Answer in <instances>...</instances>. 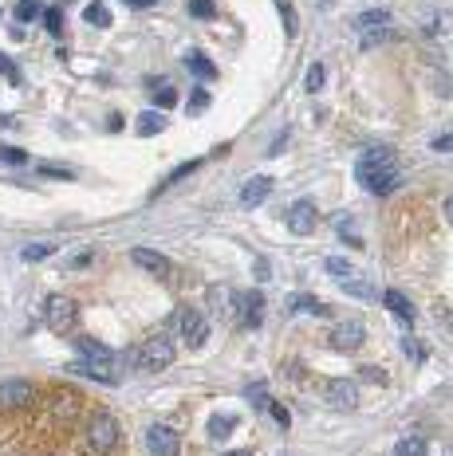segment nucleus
<instances>
[{"instance_id":"11","label":"nucleus","mask_w":453,"mask_h":456,"mask_svg":"<svg viewBox=\"0 0 453 456\" xmlns=\"http://www.w3.org/2000/svg\"><path fill=\"white\" fill-rule=\"evenodd\" d=\"M315 224H320V213H315L312 201H296V205L288 208V228H292V232L308 236V232H315Z\"/></svg>"},{"instance_id":"44","label":"nucleus","mask_w":453,"mask_h":456,"mask_svg":"<svg viewBox=\"0 0 453 456\" xmlns=\"http://www.w3.org/2000/svg\"><path fill=\"white\" fill-rule=\"evenodd\" d=\"M44 177H71V169H63V166H44Z\"/></svg>"},{"instance_id":"29","label":"nucleus","mask_w":453,"mask_h":456,"mask_svg":"<svg viewBox=\"0 0 453 456\" xmlns=\"http://www.w3.org/2000/svg\"><path fill=\"white\" fill-rule=\"evenodd\" d=\"M402 350L410 362H426V342H418V338H402Z\"/></svg>"},{"instance_id":"25","label":"nucleus","mask_w":453,"mask_h":456,"mask_svg":"<svg viewBox=\"0 0 453 456\" xmlns=\"http://www.w3.org/2000/svg\"><path fill=\"white\" fill-rule=\"evenodd\" d=\"M158 130H162V114H158V110H150V114H138V134H142V138H154Z\"/></svg>"},{"instance_id":"48","label":"nucleus","mask_w":453,"mask_h":456,"mask_svg":"<svg viewBox=\"0 0 453 456\" xmlns=\"http://www.w3.org/2000/svg\"><path fill=\"white\" fill-rule=\"evenodd\" d=\"M225 456H252V452H244V448H241V452H225Z\"/></svg>"},{"instance_id":"47","label":"nucleus","mask_w":453,"mask_h":456,"mask_svg":"<svg viewBox=\"0 0 453 456\" xmlns=\"http://www.w3.org/2000/svg\"><path fill=\"white\" fill-rule=\"evenodd\" d=\"M445 217H449V220H453V197H449V201H445Z\"/></svg>"},{"instance_id":"13","label":"nucleus","mask_w":453,"mask_h":456,"mask_svg":"<svg viewBox=\"0 0 453 456\" xmlns=\"http://www.w3.org/2000/svg\"><path fill=\"white\" fill-rule=\"evenodd\" d=\"M131 260L138 264V268H146L150 276H170V260L162 256V252H154V248H134Z\"/></svg>"},{"instance_id":"10","label":"nucleus","mask_w":453,"mask_h":456,"mask_svg":"<svg viewBox=\"0 0 453 456\" xmlns=\"http://www.w3.org/2000/svg\"><path fill=\"white\" fill-rule=\"evenodd\" d=\"M146 448H150V456H178L181 445L170 425H150L146 429Z\"/></svg>"},{"instance_id":"36","label":"nucleus","mask_w":453,"mask_h":456,"mask_svg":"<svg viewBox=\"0 0 453 456\" xmlns=\"http://www.w3.org/2000/svg\"><path fill=\"white\" fill-rule=\"evenodd\" d=\"M205 107H209V90H202V87H197V90L190 95V114H202Z\"/></svg>"},{"instance_id":"26","label":"nucleus","mask_w":453,"mask_h":456,"mask_svg":"<svg viewBox=\"0 0 453 456\" xmlns=\"http://www.w3.org/2000/svg\"><path fill=\"white\" fill-rule=\"evenodd\" d=\"M335 228H339V236L347 240L351 248H362V236H359V232H355V228H351V217H339V220H335Z\"/></svg>"},{"instance_id":"24","label":"nucleus","mask_w":453,"mask_h":456,"mask_svg":"<svg viewBox=\"0 0 453 456\" xmlns=\"http://www.w3.org/2000/svg\"><path fill=\"white\" fill-rule=\"evenodd\" d=\"M323 79H327L323 63H312V67H308V75H303V90H308V95H315V90L323 87Z\"/></svg>"},{"instance_id":"35","label":"nucleus","mask_w":453,"mask_h":456,"mask_svg":"<svg viewBox=\"0 0 453 456\" xmlns=\"http://www.w3.org/2000/svg\"><path fill=\"white\" fill-rule=\"evenodd\" d=\"M359 377H367V382H374V386H386V382H390L386 370H379V366H359Z\"/></svg>"},{"instance_id":"12","label":"nucleus","mask_w":453,"mask_h":456,"mask_svg":"<svg viewBox=\"0 0 453 456\" xmlns=\"http://www.w3.org/2000/svg\"><path fill=\"white\" fill-rule=\"evenodd\" d=\"M67 374H75V377H95V382H107V386H114L119 382V374H114V366L111 362H71L67 366Z\"/></svg>"},{"instance_id":"49","label":"nucleus","mask_w":453,"mask_h":456,"mask_svg":"<svg viewBox=\"0 0 453 456\" xmlns=\"http://www.w3.org/2000/svg\"><path fill=\"white\" fill-rule=\"evenodd\" d=\"M445 456H453V445H449V448H445Z\"/></svg>"},{"instance_id":"5","label":"nucleus","mask_w":453,"mask_h":456,"mask_svg":"<svg viewBox=\"0 0 453 456\" xmlns=\"http://www.w3.org/2000/svg\"><path fill=\"white\" fill-rule=\"evenodd\" d=\"M178 327H181L185 347H193V350L205 347V338H209V323H205V315L197 307H181L178 311Z\"/></svg>"},{"instance_id":"19","label":"nucleus","mask_w":453,"mask_h":456,"mask_svg":"<svg viewBox=\"0 0 453 456\" xmlns=\"http://www.w3.org/2000/svg\"><path fill=\"white\" fill-rule=\"evenodd\" d=\"M386 24H390V12L374 8V12H362L359 20H355V28H359V32H374V28H386Z\"/></svg>"},{"instance_id":"28","label":"nucleus","mask_w":453,"mask_h":456,"mask_svg":"<svg viewBox=\"0 0 453 456\" xmlns=\"http://www.w3.org/2000/svg\"><path fill=\"white\" fill-rule=\"evenodd\" d=\"M0 75H4V79H8L12 87H20V67H16V63H12L8 55H4V51H0Z\"/></svg>"},{"instance_id":"43","label":"nucleus","mask_w":453,"mask_h":456,"mask_svg":"<svg viewBox=\"0 0 453 456\" xmlns=\"http://www.w3.org/2000/svg\"><path fill=\"white\" fill-rule=\"evenodd\" d=\"M433 149H438V154H449V149H453V134H442V138H433Z\"/></svg>"},{"instance_id":"3","label":"nucleus","mask_w":453,"mask_h":456,"mask_svg":"<svg viewBox=\"0 0 453 456\" xmlns=\"http://www.w3.org/2000/svg\"><path fill=\"white\" fill-rule=\"evenodd\" d=\"M173 362V338L170 335H154L150 342H142L134 350V370H146V374H158Z\"/></svg>"},{"instance_id":"8","label":"nucleus","mask_w":453,"mask_h":456,"mask_svg":"<svg viewBox=\"0 0 453 456\" xmlns=\"http://www.w3.org/2000/svg\"><path fill=\"white\" fill-rule=\"evenodd\" d=\"M40 389L24 382V377H12V382H0V409H24Z\"/></svg>"},{"instance_id":"17","label":"nucleus","mask_w":453,"mask_h":456,"mask_svg":"<svg viewBox=\"0 0 453 456\" xmlns=\"http://www.w3.org/2000/svg\"><path fill=\"white\" fill-rule=\"evenodd\" d=\"M75 347H79V354L87 358V362H111V358H114L111 350H107V347L99 342V338H91V335H83L79 342H75Z\"/></svg>"},{"instance_id":"22","label":"nucleus","mask_w":453,"mask_h":456,"mask_svg":"<svg viewBox=\"0 0 453 456\" xmlns=\"http://www.w3.org/2000/svg\"><path fill=\"white\" fill-rule=\"evenodd\" d=\"M83 20H87L91 28H111V12L103 8V4H87V12H83Z\"/></svg>"},{"instance_id":"6","label":"nucleus","mask_w":453,"mask_h":456,"mask_svg":"<svg viewBox=\"0 0 453 456\" xmlns=\"http://www.w3.org/2000/svg\"><path fill=\"white\" fill-rule=\"evenodd\" d=\"M362 338H367V330H362L359 318H343V323H335V327H331L327 342H331V350H339V354H351V350L362 347Z\"/></svg>"},{"instance_id":"18","label":"nucleus","mask_w":453,"mask_h":456,"mask_svg":"<svg viewBox=\"0 0 453 456\" xmlns=\"http://www.w3.org/2000/svg\"><path fill=\"white\" fill-rule=\"evenodd\" d=\"M232 429H237V417H232V413H213L209 417V436H213V441H225Z\"/></svg>"},{"instance_id":"16","label":"nucleus","mask_w":453,"mask_h":456,"mask_svg":"<svg viewBox=\"0 0 453 456\" xmlns=\"http://www.w3.org/2000/svg\"><path fill=\"white\" fill-rule=\"evenodd\" d=\"M383 303H386V311H394V318H398L402 327H410V323H414V303L402 295V291H386Z\"/></svg>"},{"instance_id":"21","label":"nucleus","mask_w":453,"mask_h":456,"mask_svg":"<svg viewBox=\"0 0 453 456\" xmlns=\"http://www.w3.org/2000/svg\"><path fill=\"white\" fill-rule=\"evenodd\" d=\"M288 311H312V315H327L323 303H315L312 295H288Z\"/></svg>"},{"instance_id":"38","label":"nucleus","mask_w":453,"mask_h":456,"mask_svg":"<svg viewBox=\"0 0 453 456\" xmlns=\"http://www.w3.org/2000/svg\"><path fill=\"white\" fill-rule=\"evenodd\" d=\"M327 271H331V276H339V279H347V276H351V264H347V260H339V256H331V260H327Z\"/></svg>"},{"instance_id":"1","label":"nucleus","mask_w":453,"mask_h":456,"mask_svg":"<svg viewBox=\"0 0 453 456\" xmlns=\"http://www.w3.org/2000/svg\"><path fill=\"white\" fill-rule=\"evenodd\" d=\"M355 177H359V185L367 189V193H379V197H383V193H390V189L398 185V161H394V154L386 146H371L359 158Z\"/></svg>"},{"instance_id":"31","label":"nucleus","mask_w":453,"mask_h":456,"mask_svg":"<svg viewBox=\"0 0 453 456\" xmlns=\"http://www.w3.org/2000/svg\"><path fill=\"white\" fill-rule=\"evenodd\" d=\"M16 16L20 20H36L40 16V0H16Z\"/></svg>"},{"instance_id":"33","label":"nucleus","mask_w":453,"mask_h":456,"mask_svg":"<svg viewBox=\"0 0 453 456\" xmlns=\"http://www.w3.org/2000/svg\"><path fill=\"white\" fill-rule=\"evenodd\" d=\"M343 291H347V295H359V299H371V288H367V283H362V279H343Z\"/></svg>"},{"instance_id":"15","label":"nucleus","mask_w":453,"mask_h":456,"mask_svg":"<svg viewBox=\"0 0 453 456\" xmlns=\"http://www.w3.org/2000/svg\"><path fill=\"white\" fill-rule=\"evenodd\" d=\"M150 102H154V110H173L178 107V90H173V83L150 79Z\"/></svg>"},{"instance_id":"40","label":"nucleus","mask_w":453,"mask_h":456,"mask_svg":"<svg viewBox=\"0 0 453 456\" xmlns=\"http://www.w3.org/2000/svg\"><path fill=\"white\" fill-rule=\"evenodd\" d=\"M249 401H252V405H261V409H268L272 397H268V389H264V386H249Z\"/></svg>"},{"instance_id":"4","label":"nucleus","mask_w":453,"mask_h":456,"mask_svg":"<svg viewBox=\"0 0 453 456\" xmlns=\"http://www.w3.org/2000/svg\"><path fill=\"white\" fill-rule=\"evenodd\" d=\"M229 311H232V318L241 323V327H261L264 323V295L261 291H244V295H232L229 299Z\"/></svg>"},{"instance_id":"34","label":"nucleus","mask_w":453,"mask_h":456,"mask_svg":"<svg viewBox=\"0 0 453 456\" xmlns=\"http://www.w3.org/2000/svg\"><path fill=\"white\" fill-rule=\"evenodd\" d=\"M190 12H193V16H202V20H213V16H217L213 0H190Z\"/></svg>"},{"instance_id":"7","label":"nucleus","mask_w":453,"mask_h":456,"mask_svg":"<svg viewBox=\"0 0 453 456\" xmlns=\"http://www.w3.org/2000/svg\"><path fill=\"white\" fill-rule=\"evenodd\" d=\"M44 318H48V327L55 330V335H63V330L71 327V318H75V303H71L67 295H48V303H44Z\"/></svg>"},{"instance_id":"37","label":"nucleus","mask_w":453,"mask_h":456,"mask_svg":"<svg viewBox=\"0 0 453 456\" xmlns=\"http://www.w3.org/2000/svg\"><path fill=\"white\" fill-rule=\"evenodd\" d=\"M197 166H202V158H193V161H185V166H178V169L170 173V181H166V185H178V181H181V177H190Z\"/></svg>"},{"instance_id":"2","label":"nucleus","mask_w":453,"mask_h":456,"mask_svg":"<svg viewBox=\"0 0 453 456\" xmlns=\"http://www.w3.org/2000/svg\"><path fill=\"white\" fill-rule=\"evenodd\" d=\"M83 441L95 456H111L119 448L122 433H119V421H114L107 409H91L87 421H83Z\"/></svg>"},{"instance_id":"20","label":"nucleus","mask_w":453,"mask_h":456,"mask_svg":"<svg viewBox=\"0 0 453 456\" xmlns=\"http://www.w3.org/2000/svg\"><path fill=\"white\" fill-rule=\"evenodd\" d=\"M185 67H190L193 75H202V79H213V75H217V67H213L209 55H202V51H190V55H185Z\"/></svg>"},{"instance_id":"42","label":"nucleus","mask_w":453,"mask_h":456,"mask_svg":"<svg viewBox=\"0 0 453 456\" xmlns=\"http://www.w3.org/2000/svg\"><path fill=\"white\" fill-rule=\"evenodd\" d=\"M252 276H256V279H261V283H264V279L272 276V268H268V260H256V264H252Z\"/></svg>"},{"instance_id":"27","label":"nucleus","mask_w":453,"mask_h":456,"mask_svg":"<svg viewBox=\"0 0 453 456\" xmlns=\"http://www.w3.org/2000/svg\"><path fill=\"white\" fill-rule=\"evenodd\" d=\"M276 8H280V20H284V32H288V36H296V28H300V20H296V12H292V4H288V0H276Z\"/></svg>"},{"instance_id":"32","label":"nucleus","mask_w":453,"mask_h":456,"mask_svg":"<svg viewBox=\"0 0 453 456\" xmlns=\"http://www.w3.org/2000/svg\"><path fill=\"white\" fill-rule=\"evenodd\" d=\"M51 256V244H28V248H24V260H28V264H40V260H48Z\"/></svg>"},{"instance_id":"30","label":"nucleus","mask_w":453,"mask_h":456,"mask_svg":"<svg viewBox=\"0 0 453 456\" xmlns=\"http://www.w3.org/2000/svg\"><path fill=\"white\" fill-rule=\"evenodd\" d=\"M0 161H4V166H24V161H28V154H24V149H16V146H0Z\"/></svg>"},{"instance_id":"23","label":"nucleus","mask_w":453,"mask_h":456,"mask_svg":"<svg viewBox=\"0 0 453 456\" xmlns=\"http://www.w3.org/2000/svg\"><path fill=\"white\" fill-rule=\"evenodd\" d=\"M394 456H426V441L422 436H406L394 445Z\"/></svg>"},{"instance_id":"14","label":"nucleus","mask_w":453,"mask_h":456,"mask_svg":"<svg viewBox=\"0 0 453 456\" xmlns=\"http://www.w3.org/2000/svg\"><path fill=\"white\" fill-rule=\"evenodd\" d=\"M268 193H272V177H249V181H244V189H241V205L256 208Z\"/></svg>"},{"instance_id":"45","label":"nucleus","mask_w":453,"mask_h":456,"mask_svg":"<svg viewBox=\"0 0 453 456\" xmlns=\"http://www.w3.org/2000/svg\"><path fill=\"white\" fill-rule=\"evenodd\" d=\"M8 126H16V119H8V114H0V130H8Z\"/></svg>"},{"instance_id":"41","label":"nucleus","mask_w":453,"mask_h":456,"mask_svg":"<svg viewBox=\"0 0 453 456\" xmlns=\"http://www.w3.org/2000/svg\"><path fill=\"white\" fill-rule=\"evenodd\" d=\"M268 413L276 417V425H288V421H292V417H288V409H284L280 401H268Z\"/></svg>"},{"instance_id":"46","label":"nucleus","mask_w":453,"mask_h":456,"mask_svg":"<svg viewBox=\"0 0 453 456\" xmlns=\"http://www.w3.org/2000/svg\"><path fill=\"white\" fill-rule=\"evenodd\" d=\"M126 4H134V8H150L154 0H126Z\"/></svg>"},{"instance_id":"39","label":"nucleus","mask_w":453,"mask_h":456,"mask_svg":"<svg viewBox=\"0 0 453 456\" xmlns=\"http://www.w3.org/2000/svg\"><path fill=\"white\" fill-rule=\"evenodd\" d=\"M44 24H48V32H55V36H60V32H63V16H60V8H48V12H44Z\"/></svg>"},{"instance_id":"9","label":"nucleus","mask_w":453,"mask_h":456,"mask_svg":"<svg viewBox=\"0 0 453 456\" xmlns=\"http://www.w3.org/2000/svg\"><path fill=\"white\" fill-rule=\"evenodd\" d=\"M323 397H327V405H331L335 413H355V409H359V389H355V382H327Z\"/></svg>"}]
</instances>
